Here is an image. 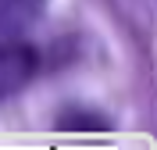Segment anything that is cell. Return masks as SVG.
<instances>
[{
	"mask_svg": "<svg viewBox=\"0 0 157 150\" xmlns=\"http://www.w3.org/2000/svg\"><path fill=\"white\" fill-rule=\"evenodd\" d=\"M36 50L18 40H0V100L18 93L36 75Z\"/></svg>",
	"mask_w": 157,
	"mask_h": 150,
	"instance_id": "1",
	"label": "cell"
},
{
	"mask_svg": "<svg viewBox=\"0 0 157 150\" xmlns=\"http://www.w3.org/2000/svg\"><path fill=\"white\" fill-rule=\"evenodd\" d=\"M43 7H47V0H0V32L14 36V32L29 29L43 14Z\"/></svg>",
	"mask_w": 157,
	"mask_h": 150,
	"instance_id": "2",
	"label": "cell"
},
{
	"mask_svg": "<svg viewBox=\"0 0 157 150\" xmlns=\"http://www.w3.org/2000/svg\"><path fill=\"white\" fill-rule=\"evenodd\" d=\"M61 129H107V121L100 114H68L61 121Z\"/></svg>",
	"mask_w": 157,
	"mask_h": 150,
	"instance_id": "3",
	"label": "cell"
}]
</instances>
